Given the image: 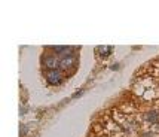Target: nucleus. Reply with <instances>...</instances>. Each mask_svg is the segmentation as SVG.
Here are the masks:
<instances>
[{"mask_svg": "<svg viewBox=\"0 0 159 137\" xmlns=\"http://www.w3.org/2000/svg\"><path fill=\"white\" fill-rule=\"evenodd\" d=\"M45 66L49 67L51 70H55L57 66H60V60L55 55H48V57H45Z\"/></svg>", "mask_w": 159, "mask_h": 137, "instance_id": "3", "label": "nucleus"}, {"mask_svg": "<svg viewBox=\"0 0 159 137\" xmlns=\"http://www.w3.org/2000/svg\"><path fill=\"white\" fill-rule=\"evenodd\" d=\"M144 137H155V136H153V133H152V131H150V133H146V134H144Z\"/></svg>", "mask_w": 159, "mask_h": 137, "instance_id": "8", "label": "nucleus"}, {"mask_svg": "<svg viewBox=\"0 0 159 137\" xmlns=\"http://www.w3.org/2000/svg\"><path fill=\"white\" fill-rule=\"evenodd\" d=\"M25 133H27V127H22L21 125V136H25Z\"/></svg>", "mask_w": 159, "mask_h": 137, "instance_id": "7", "label": "nucleus"}, {"mask_svg": "<svg viewBox=\"0 0 159 137\" xmlns=\"http://www.w3.org/2000/svg\"><path fill=\"white\" fill-rule=\"evenodd\" d=\"M73 64H75V57H71V54L67 55V57H62L60 60V66L62 68H70Z\"/></svg>", "mask_w": 159, "mask_h": 137, "instance_id": "4", "label": "nucleus"}, {"mask_svg": "<svg viewBox=\"0 0 159 137\" xmlns=\"http://www.w3.org/2000/svg\"><path fill=\"white\" fill-rule=\"evenodd\" d=\"M46 81L48 83L51 85H58V83L61 82V73H60V70H49L48 73H46Z\"/></svg>", "mask_w": 159, "mask_h": 137, "instance_id": "1", "label": "nucleus"}, {"mask_svg": "<svg viewBox=\"0 0 159 137\" xmlns=\"http://www.w3.org/2000/svg\"><path fill=\"white\" fill-rule=\"evenodd\" d=\"M54 51H55V54L67 57V55H70V52H71V48H70V46H54Z\"/></svg>", "mask_w": 159, "mask_h": 137, "instance_id": "5", "label": "nucleus"}, {"mask_svg": "<svg viewBox=\"0 0 159 137\" xmlns=\"http://www.w3.org/2000/svg\"><path fill=\"white\" fill-rule=\"evenodd\" d=\"M113 48L111 46H97V54L101 57H109L111 54Z\"/></svg>", "mask_w": 159, "mask_h": 137, "instance_id": "6", "label": "nucleus"}, {"mask_svg": "<svg viewBox=\"0 0 159 137\" xmlns=\"http://www.w3.org/2000/svg\"><path fill=\"white\" fill-rule=\"evenodd\" d=\"M144 119L149 124H159V112L158 110H149V112H146Z\"/></svg>", "mask_w": 159, "mask_h": 137, "instance_id": "2", "label": "nucleus"}]
</instances>
